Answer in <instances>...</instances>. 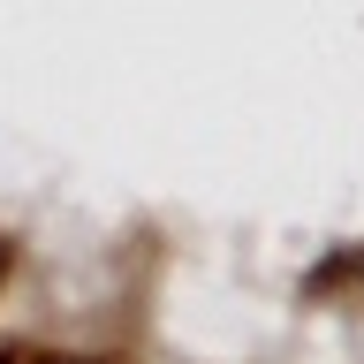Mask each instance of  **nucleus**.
Returning a JSON list of instances; mask_svg holds the SVG:
<instances>
[{"label": "nucleus", "mask_w": 364, "mask_h": 364, "mask_svg": "<svg viewBox=\"0 0 364 364\" xmlns=\"http://www.w3.org/2000/svg\"><path fill=\"white\" fill-rule=\"evenodd\" d=\"M16 364H107V357H16Z\"/></svg>", "instance_id": "obj_2"}, {"label": "nucleus", "mask_w": 364, "mask_h": 364, "mask_svg": "<svg viewBox=\"0 0 364 364\" xmlns=\"http://www.w3.org/2000/svg\"><path fill=\"white\" fill-rule=\"evenodd\" d=\"M0 273H8V243H0Z\"/></svg>", "instance_id": "obj_3"}, {"label": "nucleus", "mask_w": 364, "mask_h": 364, "mask_svg": "<svg viewBox=\"0 0 364 364\" xmlns=\"http://www.w3.org/2000/svg\"><path fill=\"white\" fill-rule=\"evenodd\" d=\"M334 289H364V250H357V243L334 250V258L311 273V296H334Z\"/></svg>", "instance_id": "obj_1"}]
</instances>
